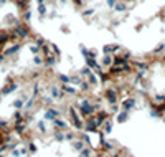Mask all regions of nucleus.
<instances>
[{
	"label": "nucleus",
	"mask_w": 165,
	"mask_h": 157,
	"mask_svg": "<svg viewBox=\"0 0 165 157\" xmlns=\"http://www.w3.org/2000/svg\"><path fill=\"white\" fill-rule=\"evenodd\" d=\"M64 113H66V119L69 121L71 129H74L76 132H79V131L84 129V117L78 113V109L74 107V104H73V103H69L68 106H66Z\"/></svg>",
	"instance_id": "f257e3e1"
},
{
	"label": "nucleus",
	"mask_w": 165,
	"mask_h": 157,
	"mask_svg": "<svg viewBox=\"0 0 165 157\" xmlns=\"http://www.w3.org/2000/svg\"><path fill=\"white\" fill-rule=\"evenodd\" d=\"M101 98L104 99L106 106H111V104H119V101H121V98H119L117 89H116V88L112 86V84H111V86H107V88H104V89H102Z\"/></svg>",
	"instance_id": "f03ea898"
},
{
	"label": "nucleus",
	"mask_w": 165,
	"mask_h": 157,
	"mask_svg": "<svg viewBox=\"0 0 165 157\" xmlns=\"http://www.w3.org/2000/svg\"><path fill=\"white\" fill-rule=\"evenodd\" d=\"M45 93H48L50 96H51L53 99L56 101V103H61V101H64L66 98H68V96L64 94V91L61 89V84H58V83H50V84H46Z\"/></svg>",
	"instance_id": "7ed1b4c3"
},
{
	"label": "nucleus",
	"mask_w": 165,
	"mask_h": 157,
	"mask_svg": "<svg viewBox=\"0 0 165 157\" xmlns=\"http://www.w3.org/2000/svg\"><path fill=\"white\" fill-rule=\"evenodd\" d=\"M119 106H121V111H127V113H132V111L139 109V101L135 94H130V96H125L119 101Z\"/></svg>",
	"instance_id": "20e7f679"
},
{
	"label": "nucleus",
	"mask_w": 165,
	"mask_h": 157,
	"mask_svg": "<svg viewBox=\"0 0 165 157\" xmlns=\"http://www.w3.org/2000/svg\"><path fill=\"white\" fill-rule=\"evenodd\" d=\"M63 116V109L59 106H50V107H45L43 109V114H41V119L46 121L48 124H51L56 117H61Z\"/></svg>",
	"instance_id": "39448f33"
},
{
	"label": "nucleus",
	"mask_w": 165,
	"mask_h": 157,
	"mask_svg": "<svg viewBox=\"0 0 165 157\" xmlns=\"http://www.w3.org/2000/svg\"><path fill=\"white\" fill-rule=\"evenodd\" d=\"M119 147V142L116 139H111V137H106L104 140H99V146L98 149L104 154H112L116 149Z\"/></svg>",
	"instance_id": "423d86ee"
},
{
	"label": "nucleus",
	"mask_w": 165,
	"mask_h": 157,
	"mask_svg": "<svg viewBox=\"0 0 165 157\" xmlns=\"http://www.w3.org/2000/svg\"><path fill=\"white\" fill-rule=\"evenodd\" d=\"M82 131L88 132V134H98L99 126H98V122H96V116H94V114L84 119V129H82Z\"/></svg>",
	"instance_id": "0eeeda50"
},
{
	"label": "nucleus",
	"mask_w": 165,
	"mask_h": 157,
	"mask_svg": "<svg viewBox=\"0 0 165 157\" xmlns=\"http://www.w3.org/2000/svg\"><path fill=\"white\" fill-rule=\"evenodd\" d=\"M51 129H56V131H68L71 129V126H69V121L66 119V117H56L55 121L51 122Z\"/></svg>",
	"instance_id": "6e6552de"
},
{
	"label": "nucleus",
	"mask_w": 165,
	"mask_h": 157,
	"mask_svg": "<svg viewBox=\"0 0 165 157\" xmlns=\"http://www.w3.org/2000/svg\"><path fill=\"white\" fill-rule=\"evenodd\" d=\"M33 127H35V131L40 134V136H48L50 132H51V129L48 127V122L43 119H36L35 124H33Z\"/></svg>",
	"instance_id": "1a4fd4ad"
},
{
	"label": "nucleus",
	"mask_w": 165,
	"mask_h": 157,
	"mask_svg": "<svg viewBox=\"0 0 165 157\" xmlns=\"http://www.w3.org/2000/svg\"><path fill=\"white\" fill-rule=\"evenodd\" d=\"M99 129H101L102 131V132H104L106 134V136H111V134H112V131H114V117H109V119H106L104 121V122H102V126L101 127H99Z\"/></svg>",
	"instance_id": "9d476101"
},
{
	"label": "nucleus",
	"mask_w": 165,
	"mask_h": 157,
	"mask_svg": "<svg viewBox=\"0 0 165 157\" xmlns=\"http://www.w3.org/2000/svg\"><path fill=\"white\" fill-rule=\"evenodd\" d=\"M61 89L64 91V94L68 98H78L79 96V89L76 86H71V84H61Z\"/></svg>",
	"instance_id": "9b49d317"
},
{
	"label": "nucleus",
	"mask_w": 165,
	"mask_h": 157,
	"mask_svg": "<svg viewBox=\"0 0 165 157\" xmlns=\"http://www.w3.org/2000/svg\"><path fill=\"white\" fill-rule=\"evenodd\" d=\"M112 61H114L112 55H101V58H99V65H101L102 70H109L112 66Z\"/></svg>",
	"instance_id": "f8f14e48"
},
{
	"label": "nucleus",
	"mask_w": 165,
	"mask_h": 157,
	"mask_svg": "<svg viewBox=\"0 0 165 157\" xmlns=\"http://www.w3.org/2000/svg\"><path fill=\"white\" fill-rule=\"evenodd\" d=\"M38 103H41V106L43 107H50V106H56V101L53 99L51 96H50L48 93H43L41 96H40V99H38Z\"/></svg>",
	"instance_id": "ddd939ff"
},
{
	"label": "nucleus",
	"mask_w": 165,
	"mask_h": 157,
	"mask_svg": "<svg viewBox=\"0 0 165 157\" xmlns=\"http://www.w3.org/2000/svg\"><path fill=\"white\" fill-rule=\"evenodd\" d=\"M129 119H130V113H127V111H119L114 116V122L117 124H125L129 122Z\"/></svg>",
	"instance_id": "4468645a"
},
{
	"label": "nucleus",
	"mask_w": 165,
	"mask_h": 157,
	"mask_svg": "<svg viewBox=\"0 0 165 157\" xmlns=\"http://www.w3.org/2000/svg\"><path fill=\"white\" fill-rule=\"evenodd\" d=\"M50 136H51V139L55 140L56 144H64V131H56V129H51V132H50Z\"/></svg>",
	"instance_id": "2eb2a0df"
},
{
	"label": "nucleus",
	"mask_w": 165,
	"mask_h": 157,
	"mask_svg": "<svg viewBox=\"0 0 165 157\" xmlns=\"http://www.w3.org/2000/svg\"><path fill=\"white\" fill-rule=\"evenodd\" d=\"M58 58L55 56V55H50V56H45V63H43V68L45 70H53V68L58 65Z\"/></svg>",
	"instance_id": "dca6fc26"
},
{
	"label": "nucleus",
	"mask_w": 165,
	"mask_h": 157,
	"mask_svg": "<svg viewBox=\"0 0 165 157\" xmlns=\"http://www.w3.org/2000/svg\"><path fill=\"white\" fill-rule=\"evenodd\" d=\"M48 12H50L48 4H38L36 5V14H38V17L41 18V20H45V18L48 17Z\"/></svg>",
	"instance_id": "f3484780"
},
{
	"label": "nucleus",
	"mask_w": 165,
	"mask_h": 157,
	"mask_svg": "<svg viewBox=\"0 0 165 157\" xmlns=\"http://www.w3.org/2000/svg\"><path fill=\"white\" fill-rule=\"evenodd\" d=\"M69 146H71V149H73V152H74V154H79L82 149H84V147H88V146H86V144L82 142L81 139H79V137H76V139L73 140V142L69 144Z\"/></svg>",
	"instance_id": "a211bd4d"
},
{
	"label": "nucleus",
	"mask_w": 165,
	"mask_h": 157,
	"mask_svg": "<svg viewBox=\"0 0 165 157\" xmlns=\"http://www.w3.org/2000/svg\"><path fill=\"white\" fill-rule=\"evenodd\" d=\"M114 14H125V12H129V5H127V2L125 0H119L117 4L114 5Z\"/></svg>",
	"instance_id": "6ab92c4d"
},
{
	"label": "nucleus",
	"mask_w": 165,
	"mask_h": 157,
	"mask_svg": "<svg viewBox=\"0 0 165 157\" xmlns=\"http://www.w3.org/2000/svg\"><path fill=\"white\" fill-rule=\"evenodd\" d=\"M8 154L12 157H26V155H28V150H26V146H18L16 149L10 150Z\"/></svg>",
	"instance_id": "aec40b11"
},
{
	"label": "nucleus",
	"mask_w": 165,
	"mask_h": 157,
	"mask_svg": "<svg viewBox=\"0 0 165 157\" xmlns=\"http://www.w3.org/2000/svg\"><path fill=\"white\" fill-rule=\"evenodd\" d=\"M22 146H26V150H28V154L30 155H35L36 152H38V146H36V142L35 140H26V142H23Z\"/></svg>",
	"instance_id": "412c9836"
},
{
	"label": "nucleus",
	"mask_w": 165,
	"mask_h": 157,
	"mask_svg": "<svg viewBox=\"0 0 165 157\" xmlns=\"http://www.w3.org/2000/svg\"><path fill=\"white\" fill-rule=\"evenodd\" d=\"M81 15H82V18H84V20L89 22V20H91V18L96 15V10H94L92 7H84V8L81 10Z\"/></svg>",
	"instance_id": "4be33fe9"
},
{
	"label": "nucleus",
	"mask_w": 165,
	"mask_h": 157,
	"mask_svg": "<svg viewBox=\"0 0 165 157\" xmlns=\"http://www.w3.org/2000/svg\"><path fill=\"white\" fill-rule=\"evenodd\" d=\"M148 101H152V103H155V104L165 103V93H154V94H150V99H148Z\"/></svg>",
	"instance_id": "5701e85b"
},
{
	"label": "nucleus",
	"mask_w": 165,
	"mask_h": 157,
	"mask_svg": "<svg viewBox=\"0 0 165 157\" xmlns=\"http://www.w3.org/2000/svg\"><path fill=\"white\" fill-rule=\"evenodd\" d=\"M23 121H25V114H23V111H13L12 124H18V122H23Z\"/></svg>",
	"instance_id": "b1692460"
},
{
	"label": "nucleus",
	"mask_w": 165,
	"mask_h": 157,
	"mask_svg": "<svg viewBox=\"0 0 165 157\" xmlns=\"http://www.w3.org/2000/svg\"><path fill=\"white\" fill-rule=\"evenodd\" d=\"M82 83V78L79 76L78 73H73V74H69V84L71 86H76V88H79V84Z\"/></svg>",
	"instance_id": "393cba45"
},
{
	"label": "nucleus",
	"mask_w": 165,
	"mask_h": 157,
	"mask_svg": "<svg viewBox=\"0 0 165 157\" xmlns=\"http://www.w3.org/2000/svg\"><path fill=\"white\" fill-rule=\"evenodd\" d=\"M32 17H33V14H32V8H25V10H22V22L23 23H26L28 25L30 22H32Z\"/></svg>",
	"instance_id": "a878e982"
},
{
	"label": "nucleus",
	"mask_w": 165,
	"mask_h": 157,
	"mask_svg": "<svg viewBox=\"0 0 165 157\" xmlns=\"http://www.w3.org/2000/svg\"><path fill=\"white\" fill-rule=\"evenodd\" d=\"M43 63H45V56L43 55H35L32 58V65L35 68H43Z\"/></svg>",
	"instance_id": "bb28decb"
},
{
	"label": "nucleus",
	"mask_w": 165,
	"mask_h": 157,
	"mask_svg": "<svg viewBox=\"0 0 165 157\" xmlns=\"http://www.w3.org/2000/svg\"><path fill=\"white\" fill-rule=\"evenodd\" d=\"M56 83L58 84H69V74L68 73H58L56 74Z\"/></svg>",
	"instance_id": "cd10ccee"
},
{
	"label": "nucleus",
	"mask_w": 165,
	"mask_h": 157,
	"mask_svg": "<svg viewBox=\"0 0 165 157\" xmlns=\"http://www.w3.org/2000/svg\"><path fill=\"white\" fill-rule=\"evenodd\" d=\"M76 137H78V136H76V131H74V129H68V131H64V140H66L68 144H71L73 140L76 139Z\"/></svg>",
	"instance_id": "c85d7f7f"
},
{
	"label": "nucleus",
	"mask_w": 165,
	"mask_h": 157,
	"mask_svg": "<svg viewBox=\"0 0 165 157\" xmlns=\"http://www.w3.org/2000/svg\"><path fill=\"white\" fill-rule=\"evenodd\" d=\"M50 47H51V55H55V56L58 58V60H61V56H63L61 48H59L56 43H51V41H50Z\"/></svg>",
	"instance_id": "c756f323"
},
{
	"label": "nucleus",
	"mask_w": 165,
	"mask_h": 157,
	"mask_svg": "<svg viewBox=\"0 0 165 157\" xmlns=\"http://www.w3.org/2000/svg\"><path fill=\"white\" fill-rule=\"evenodd\" d=\"M164 51H165V41H162V43H158L157 47L152 50V55H154V56H160V55H164Z\"/></svg>",
	"instance_id": "7c9ffc66"
},
{
	"label": "nucleus",
	"mask_w": 165,
	"mask_h": 157,
	"mask_svg": "<svg viewBox=\"0 0 165 157\" xmlns=\"http://www.w3.org/2000/svg\"><path fill=\"white\" fill-rule=\"evenodd\" d=\"M94 154H96V150L92 149V147H84L78 155L79 157H94Z\"/></svg>",
	"instance_id": "2f4dec72"
},
{
	"label": "nucleus",
	"mask_w": 165,
	"mask_h": 157,
	"mask_svg": "<svg viewBox=\"0 0 165 157\" xmlns=\"http://www.w3.org/2000/svg\"><path fill=\"white\" fill-rule=\"evenodd\" d=\"M91 73H92V70H89V68L86 66V65H84V66H81V68H79V70H78V74H79V76H81V78H82V80H86V78H88V76H89V74H91Z\"/></svg>",
	"instance_id": "473e14b6"
},
{
	"label": "nucleus",
	"mask_w": 165,
	"mask_h": 157,
	"mask_svg": "<svg viewBox=\"0 0 165 157\" xmlns=\"http://www.w3.org/2000/svg\"><path fill=\"white\" fill-rule=\"evenodd\" d=\"M28 50H30V53H32V56H35V55H41V48H40L36 43H33V41L28 45Z\"/></svg>",
	"instance_id": "72a5a7b5"
},
{
	"label": "nucleus",
	"mask_w": 165,
	"mask_h": 157,
	"mask_svg": "<svg viewBox=\"0 0 165 157\" xmlns=\"http://www.w3.org/2000/svg\"><path fill=\"white\" fill-rule=\"evenodd\" d=\"M107 107V111H109V114H111L112 117L116 116V114L119 113V111H121V106H119V104H111V106H106Z\"/></svg>",
	"instance_id": "f704fd0d"
},
{
	"label": "nucleus",
	"mask_w": 165,
	"mask_h": 157,
	"mask_svg": "<svg viewBox=\"0 0 165 157\" xmlns=\"http://www.w3.org/2000/svg\"><path fill=\"white\" fill-rule=\"evenodd\" d=\"M99 56H101V51L96 50V48H88V58H96V60H99Z\"/></svg>",
	"instance_id": "c9c22d12"
},
{
	"label": "nucleus",
	"mask_w": 165,
	"mask_h": 157,
	"mask_svg": "<svg viewBox=\"0 0 165 157\" xmlns=\"http://www.w3.org/2000/svg\"><path fill=\"white\" fill-rule=\"evenodd\" d=\"M33 43H36V45H38L40 48H41L43 45L46 43V40H45V38H43V37H41V35H36V37H35V40H33Z\"/></svg>",
	"instance_id": "e433bc0d"
},
{
	"label": "nucleus",
	"mask_w": 165,
	"mask_h": 157,
	"mask_svg": "<svg viewBox=\"0 0 165 157\" xmlns=\"http://www.w3.org/2000/svg\"><path fill=\"white\" fill-rule=\"evenodd\" d=\"M79 53H81V56L82 58H88V47L86 45H82V43H79Z\"/></svg>",
	"instance_id": "4c0bfd02"
},
{
	"label": "nucleus",
	"mask_w": 165,
	"mask_h": 157,
	"mask_svg": "<svg viewBox=\"0 0 165 157\" xmlns=\"http://www.w3.org/2000/svg\"><path fill=\"white\" fill-rule=\"evenodd\" d=\"M58 17H59V14H58V10H55V8L48 12V18H50V20H55V18H58Z\"/></svg>",
	"instance_id": "58836bf2"
},
{
	"label": "nucleus",
	"mask_w": 165,
	"mask_h": 157,
	"mask_svg": "<svg viewBox=\"0 0 165 157\" xmlns=\"http://www.w3.org/2000/svg\"><path fill=\"white\" fill-rule=\"evenodd\" d=\"M119 0H106V7L109 8V10H112V8H114V5L117 4Z\"/></svg>",
	"instance_id": "ea45409f"
},
{
	"label": "nucleus",
	"mask_w": 165,
	"mask_h": 157,
	"mask_svg": "<svg viewBox=\"0 0 165 157\" xmlns=\"http://www.w3.org/2000/svg\"><path fill=\"white\" fill-rule=\"evenodd\" d=\"M59 30H61L63 33H66V35H68L69 32H71V30H69V27H68V25H66V23H64V25H61V28H59Z\"/></svg>",
	"instance_id": "a19ab883"
},
{
	"label": "nucleus",
	"mask_w": 165,
	"mask_h": 157,
	"mask_svg": "<svg viewBox=\"0 0 165 157\" xmlns=\"http://www.w3.org/2000/svg\"><path fill=\"white\" fill-rule=\"evenodd\" d=\"M119 23H121V20H112V22H111L112 27H119Z\"/></svg>",
	"instance_id": "79ce46f5"
},
{
	"label": "nucleus",
	"mask_w": 165,
	"mask_h": 157,
	"mask_svg": "<svg viewBox=\"0 0 165 157\" xmlns=\"http://www.w3.org/2000/svg\"><path fill=\"white\" fill-rule=\"evenodd\" d=\"M5 60H7V58H5V55H3L2 51H0V65H2V63H3V61H5Z\"/></svg>",
	"instance_id": "37998d69"
},
{
	"label": "nucleus",
	"mask_w": 165,
	"mask_h": 157,
	"mask_svg": "<svg viewBox=\"0 0 165 157\" xmlns=\"http://www.w3.org/2000/svg\"><path fill=\"white\" fill-rule=\"evenodd\" d=\"M56 2H58L59 5H66V2H68V0H56Z\"/></svg>",
	"instance_id": "c03bdc74"
},
{
	"label": "nucleus",
	"mask_w": 165,
	"mask_h": 157,
	"mask_svg": "<svg viewBox=\"0 0 165 157\" xmlns=\"http://www.w3.org/2000/svg\"><path fill=\"white\" fill-rule=\"evenodd\" d=\"M7 2H8V0H0V5H5Z\"/></svg>",
	"instance_id": "a18cd8bd"
},
{
	"label": "nucleus",
	"mask_w": 165,
	"mask_h": 157,
	"mask_svg": "<svg viewBox=\"0 0 165 157\" xmlns=\"http://www.w3.org/2000/svg\"><path fill=\"white\" fill-rule=\"evenodd\" d=\"M2 99H3V96H2V94H0V104H2Z\"/></svg>",
	"instance_id": "49530a36"
},
{
	"label": "nucleus",
	"mask_w": 165,
	"mask_h": 157,
	"mask_svg": "<svg viewBox=\"0 0 165 157\" xmlns=\"http://www.w3.org/2000/svg\"><path fill=\"white\" fill-rule=\"evenodd\" d=\"M69 157H79V155H78V154H76V155H69Z\"/></svg>",
	"instance_id": "de8ad7c7"
},
{
	"label": "nucleus",
	"mask_w": 165,
	"mask_h": 157,
	"mask_svg": "<svg viewBox=\"0 0 165 157\" xmlns=\"http://www.w3.org/2000/svg\"><path fill=\"white\" fill-rule=\"evenodd\" d=\"M0 157H5V154H0Z\"/></svg>",
	"instance_id": "09e8293b"
},
{
	"label": "nucleus",
	"mask_w": 165,
	"mask_h": 157,
	"mask_svg": "<svg viewBox=\"0 0 165 157\" xmlns=\"http://www.w3.org/2000/svg\"><path fill=\"white\" fill-rule=\"evenodd\" d=\"M125 157H127V155H125ZM129 157H132V155H129Z\"/></svg>",
	"instance_id": "8fccbe9b"
}]
</instances>
